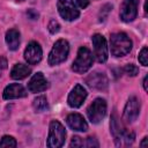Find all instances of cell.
Listing matches in <instances>:
<instances>
[{
    "label": "cell",
    "instance_id": "obj_7",
    "mask_svg": "<svg viewBox=\"0 0 148 148\" xmlns=\"http://www.w3.org/2000/svg\"><path fill=\"white\" fill-rule=\"evenodd\" d=\"M57 8L60 16L66 21H74L80 16V12L73 0H58Z\"/></svg>",
    "mask_w": 148,
    "mask_h": 148
},
{
    "label": "cell",
    "instance_id": "obj_27",
    "mask_svg": "<svg viewBox=\"0 0 148 148\" xmlns=\"http://www.w3.org/2000/svg\"><path fill=\"white\" fill-rule=\"evenodd\" d=\"M27 15H28V17L31 18V20L38 18V13H37L36 10H34V9H29V10L27 12Z\"/></svg>",
    "mask_w": 148,
    "mask_h": 148
},
{
    "label": "cell",
    "instance_id": "obj_1",
    "mask_svg": "<svg viewBox=\"0 0 148 148\" xmlns=\"http://www.w3.org/2000/svg\"><path fill=\"white\" fill-rule=\"evenodd\" d=\"M110 128H111V133H112V135L114 138L116 146H118V147H121V146H131L134 142V139H135L134 133L132 131L123 127L116 114H113L111 117Z\"/></svg>",
    "mask_w": 148,
    "mask_h": 148
},
{
    "label": "cell",
    "instance_id": "obj_18",
    "mask_svg": "<svg viewBox=\"0 0 148 148\" xmlns=\"http://www.w3.org/2000/svg\"><path fill=\"white\" fill-rule=\"evenodd\" d=\"M6 43L8 45V49L12 51H15L18 49L20 45V32L16 29H9L6 32Z\"/></svg>",
    "mask_w": 148,
    "mask_h": 148
},
{
    "label": "cell",
    "instance_id": "obj_9",
    "mask_svg": "<svg viewBox=\"0 0 148 148\" xmlns=\"http://www.w3.org/2000/svg\"><path fill=\"white\" fill-rule=\"evenodd\" d=\"M86 83L89 88L96 89V90H106L109 81L104 73L102 72H92L86 77Z\"/></svg>",
    "mask_w": 148,
    "mask_h": 148
},
{
    "label": "cell",
    "instance_id": "obj_24",
    "mask_svg": "<svg viewBox=\"0 0 148 148\" xmlns=\"http://www.w3.org/2000/svg\"><path fill=\"white\" fill-rule=\"evenodd\" d=\"M47 29L51 34H57L59 30H60V24L58 23V21L56 20H51L49 22V25H47Z\"/></svg>",
    "mask_w": 148,
    "mask_h": 148
},
{
    "label": "cell",
    "instance_id": "obj_31",
    "mask_svg": "<svg viewBox=\"0 0 148 148\" xmlns=\"http://www.w3.org/2000/svg\"><path fill=\"white\" fill-rule=\"evenodd\" d=\"M147 79H148V76L146 75L145 76V79H143V89L147 91Z\"/></svg>",
    "mask_w": 148,
    "mask_h": 148
},
{
    "label": "cell",
    "instance_id": "obj_14",
    "mask_svg": "<svg viewBox=\"0 0 148 148\" xmlns=\"http://www.w3.org/2000/svg\"><path fill=\"white\" fill-rule=\"evenodd\" d=\"M47 87H49V82L44 77L43 73H40V72L36 73L30 79V81L28 83V89L31 92H40V91H44V90L47 89Z\"/></svg>",
    "mask_w": 148,
    "mask_h": 148
},
{
    "label": "cell",
    "instance_id": "obj_3",
    "mask_svg": "<svg viewBox=\"0 0 148 148\" xmlns=\"http://www.w3.org/2000/svg\"><path fill=\"white\" fill-rule=\"evenodd\" d=\"M92 61H94V58H92V53L90 52V50L86 46H82L77 51V57L72 65V69L75 73L83 74L91 67Z\"/></svg>",
    "mask_w": 148,
    "mask_h": 148
},
{
    "label": "cell",
    "instance_id": "obj_19",
    "mask_svg": "<svg viewBox=\"0 0 148 148\" xmlns=\"http://www.w3.org/2000/svg\"><path fill=\"white\" fill-rule=\"evenodd\" d=\"M32 106L35 109L36 112H44L49 109V104H47V99L45 96H38L34 99L32 102Z\"/></svg>",
    "mask_w": 148,
    "mask_h": 148
},
{
    "label": "cell",
    "instance_id": "obj_5",
    "mask_svg": "<svg viewBox=\"0 0 148 148\" xmlns=\"http://www.w3.org/2000/svg\"><path fill=\"white\" fill-rule=\"evenodd\" d=\"M66 131L64 126L58 120H52L50 123V132L47 138V147L59 148L65 143Z\"/></svg>",
    "mask_w": 148,
    "mask_h": 148
},
{
    "label": "cell",
    "instance_id": "obj_11",
    "mask_svg": "<svg viewBox=\"0 0 148 148\" xmlns=\"http://www.w3.org/2000/svg\"><path fill=\"white\" fill-rule=\"evenodd\" d=\"M138 0H124L120 6V18L124 22H132L138 14Z\"/></svg>",
    "mask_w": 148,
    "mask_h": 148
},
{
    "label": "cell",
    "instance_id": "obj_26",
    "mask_svg": "<svg viewBox=\"0 0 148 148\" xmlns=\"http://www.w3.org/2000/svg\"><path fill=\"white\" fill-rule=\"evenodd\" d=\"M69 146L71 147H82L83 146V140L80 136H73Z\"/></svg>",
    "mask_w": 148,
    "mask_h": 148
},
{
    "label": "cell",
    "instance_id": "obj_10",
    "mask_svg": "<svg viewBox=\"0 0 148 148\" xmlns=\"http://www.w3.org/2000/svg\"><path fill=\"white\" fill-rule=\"evenodd\" d=\"M140 113V102L135 96H131L125 105L123 118L127 123H133L136 120Z\"/></svg>",
    "mask_w": 148,
    "mask_h": 148
},
{
    "label": "cell",
    "instance_id": "obj_15",
    "mask_svg": "<svg viewBox=\"0 0 148 148\" xmlns=\"http://www.w3.org/2000/svg\"><path fill=\"white\" fill-rule=\"evenodd\" d=\"M66 123L73 131L77 132H86L88 130V124L84 118L80 113H71L66 118Z\"/></svg>",
    "mask_w": 148,
    "mask_h": 148
},
{
    "label": "cell",
    "instance_id": "obj_29",
    "mask_svg": "<svg viewBox=\"0 0 148 148\" xmlns=\"http://www.w3.org/2000/svg\"><path fill=\"white\" fill-rule=\"evenodd\" d=\"M0 68L1 69L7 68V60L5 57H0Z\"/></svg>",
    "mask_w": 148,
    "mask_h": 148
},
{
    "label": "cell",
    "instance_id": "obj_30",
    "mask_svg": "<svg viewBox=\"0 0 148 148\" xmlns=\"http://www.w3.org/2000/svg\"><path fill=\"white\" fill-rule=\"evenodd\" d=\"M147 140H148V139H147V136H145V138H143V140L140 142V146H141V147H146V146H147Z\"/></svg>",
    "mask_w": 148,
    "mask_h": 148
},
{
    "label": "cell",
    "instance_id": "obj_2",
    "mask_svg": "<svg viewBox=\"0 0 148 148\" xmlns=\"http://www.w3.org/2000/svg\"><path fill=\"white\" fill-rule=\"evenodd\" d=\"M110 49L114 57H124L132 50V40L124 32L112 34L110 37Z\"/></svg>",
    "mask_w": 148,
    "mask_h": 148
},
{
    "label": "cell",
    "instance_id": "obj_32",
    "mask_svg": "<svg viewBox=\"0 0 148 148\" xmlns=\"http://www.w3.org/2000/svg\"><path fill=\"white\" fill-rule=\"evenodd\" d=\"M17 1H20V2H22V1H24V0H17Z\"/></svg>",
    "mask_w": 148,
    "mask_h": 148
},
{
    "label": "cell",
    "instance_id": "obj_17",
    "mask_svg": "<svg viewBox=\"0 0 148 148\" xmlns=\"http://www.w3.org/2000/svg\"><path fill=\"white\" fill-rule=\"evenodd\" d=\"M31 73V69L24 65V64H15L14 67L10 71V76L14 80H23L27 76H29Z\"/></svg>",
    "mask_w": 148,
    "mask_h": 148
},
{
    "label": "cell",
    "instance_id": "obj_4",
    "mask_svg": "<svg viewBox=\"0 0 148 148\" xmlns=\"http://www.w3.org/2000/svg\"><path fill=\"white\" fill-rule=\"evenodd\" d=\"M69 52V44L65 39H59L54 43L50 54H49V65L56 66L64 62L67 59Z\"/></svg>",
    "mask_w": 148,
    "mask_h": 148
},
{
    "label": "cell",
    "instance_id": "obj_20",
    "mask_svg": "<svg viewBox=\"0 0 148 148\" xmlns=\"http://www.w3.org/2000/svg\"><path fill=\"white\" fill-rule=\"evenodd\" d=\"M0 147H16V140L13 136L9 135H5L2 136V139L0 140Z\"/></svg>",
    "mask_w": 148,
    "mask_h": 148
},
{
    "label": "cell",
    "instance_id": "obj_22",
    "mask_svg": "<svg viewBox=\"0 0 148 148\" xmlns=\"http://www.w3.org/2000/svg\"><path fill=\"white\" fill-rule=\"evenodd\" d=\"M124 72L130 76H135L139 74V68L133 64H128L124 67Z\"/></svg>",
    "mask_w": 148,
    "mask_h": 148
},
{
    "label": "cell",
    "instance_id": "obj_13",
    "mask_svg": "<svg viewBox=\"0 0 148 148\" xmlns=\"http://www.w3.org/2000/svg\"><path fill=\"white\" fill-rule=\"evenodd\" d=\"M42 56H43V51L37 42H30L24 50V59L30 65H35L39 62Z\"/></svg>",
    "mask_w": 148,
    "mask_h": 148
},
{
    "label": "cell",
    "instance_id": "obj_23",
    "mask_svg": "<svg viewBox=\"0 0 148 148\" xmlns=\"http://www.w3.org/2000/svg\"><path fill=\"white\" fill-rule=\"evenodd\" d=\"M111 9H112V6L109 5V3L102 7V9H101V12H99V21H101V22L106 18V16H108V14L110 13Z\"/></svg>",
    "mask_w": 148,
    "mask_h": 148
},
{
    "label": "cell",
    "instance_id": "obj_21",
    "mask_svg": "<svg viewBox=\"0 0 148 148\" xmlns=\"http://www.w3.org/2000/svg\"><path fill=\"white\" fill-rule=\"evenodd\" d=\"M138 59H139V62L142 66H147L148 65V50H147V46H143L142 47V50L139 53Z\"/></svg>",
    "mask_w": 148,
    "mask_h": 148
},
{
    "label": "cell",
    "instance_id": "obj_16",
    "mask_svg": "<svg viewBox=\"0 0 148 148\" xmlns=\"http://www.w3.org/2000/svg\"><path fill=\"white\" fill-rule=\"evenodd\" d=\"M27 91L23 88L22 84L18 83H12L8 84L3 90V98L5 99H14V98H21L25 97Z\"/></svg>",
    "mask_w": 148,
    "mask_h": 148
},
{
    "label": "cell",
    "instance_id": "obj_6",
    "mask_svg": "<svg viewBox=\"0 0 148 148\" xmlns=\"http://www.w3.org/2000/svg\"><path fill=\"white\" fill-rule=\"evenodd\" d=\"M106 114V102L103 98H96L88 108L87 116L92 124L101 123Z\"/></svg>",
    "mask_w": 148,
    "mask_h": 148
},
{
    "label": "cell",
    "instance_id": "obj_28",
    "mask_svg": "<svg viewBox=\"0 0 148 148\" xmlns=\"http://www.w3.org/2000/svg\"><path fill=\"white\" fill-rule=\"evenodd\" d=\"M76 3L79 5L80 8H86L88 5H89V0H76Z\"/></svg>",
    "mask_w": 148,
    "mask_h": 148
},
{
    "label": "cell",
    "instance_id": "obj_12",
    "mask_svg": "<svg viewBox=\"0 0 148 148\" xmlns=\"http://www.w3.org/2000/svg\"><path fill=\"white\" fill-rule=\"evenodd\" d=\"M87 95H88L87 90L81 84H76L72 89V91L69 92L68 98H67V103H68V105L71 108L77 109V108H80L83 104L84 99L87 98Z\"/></svg>",
    "mask_w": 148,
    "mask_h": 148
},
{
    "label": "cell",
    "instance_id": "obj_25",
    "mask_svg": "<svg viewBox=\"0 0 148 148\" xmlns=\"http://www.w3.org/2000/svg\"><path fill=\"white\" fill-rule=\"evenodd\" d=\"M83 146H86V147H98L99 143H98V141L95 136H89V138L86 139V141H83Z\"/></svg>",
    "mask_w": 148,
    "mask_h": 148
},
{
    "label": "cell",
    "instance_id": "obj_8",
    "mask_svg": "<svg viewBox=\"0 0 148 148\" xmlns=\"http://www.w3.org/2000/svg\"><path fill=\"white\" fill-rule=\"evenodd\" d=\"M91 42L94 45V53L97 61L105 62L108 60V45L105 38L99 34H95L91 37Z\"/></svg>",
    "mask_w": 148,
    "mask_h": 148
}]
</instances>
